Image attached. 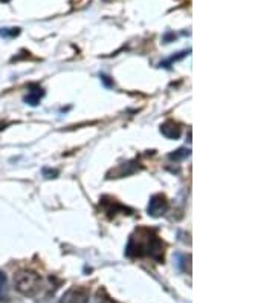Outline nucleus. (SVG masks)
<instances>
[{"label":"nucleus","mask_w":275,"mask_h":303,"mask_svg":"<svg viewBox=\"0 0 275 303\" xmlns=\"http://www.w3.org/2000/svg\"><path fill=\"white\" fill-rule=\"evenodd\" d=\"M16 289L23 296H35L41 288L40 275L34 271H20L14 275Z\"/></svg>","instance_id":"obj_2"},{"label":"nucleus","mask_w":275,"mask_h":303,"mask_svg":"<svg viewBox=\"0 0 275 303\" xmlns=\"http://www.w3.org/2000/svg\"><path fill=\"white\" fill-rule=\"evenodd\" d=\"M43 96V91L38 86H32L31 91L28 92V95L25 96V103L29 104V106H37L40 103V98Z\"/></svg>","instance_id":"obj_6"},{"label":"nucleus","mask_w":275,"mask_h":303,"mask_svg":"<svg viewBox=\"0 0 275 303\" xmlns=\"http://www.w3.org/2000/svg\"><path fill=\"white\" fill-rule=\"evenodd\" d=\"M168 210V201L164 195H155L151 196L150 202H148V207H147V212L150 216L153 217H159L162 214H165Z\"/></svg>","instance_id":"obj_3"},{"label":"nucleus","mask_w":275,"mask_h":303,"mask_svg":"<svg viewBox=\"0 0 275 303\" xmlns=\"http://www.w3.org/2000/svg\"><path fill=\"white\" fill-rule=\"evenodd\" d=\"M188 156H190V150L188 149H179V150H176V152H173V153L168 155V158L171 161H182V159H185Z\"/></svg>","instance_id":"obj_10"},{"label":"nucleus","mask_w":275,"mask_h":303,"mask_svg":"<svg viewBox=\"0 0 275 303\" xmlns=\"http://www.w3.org/2000/svg\"><path fill=\"white\" fill-rule=\"evenodd\" d=\"M19 34H20L19 28H2V30H0V37H3V38H12Z\"/></svg>","instance_id":"obj_11"},{"label":"nucleus","mask_w":275,"mask_h":303,"mask_svg":"<svg viewBox=\"0 0 275 303\" xmlns=\"http://www.w3.org/2000/svg\"><path fill=\"white\" fill-rule=\"evenodd\" d=\"M187 55V52H179V55H173L171 59H168L167 61H164V63H161V67H170V64L173 63V61H177V60H182L184 57Z\"/></svg>","instance_id":"obj_12"},{"label":"nucleus","mask_w":275,"mask_h":303,"mask_svg":"<svg viewBox=\"0 0 275 303\" xmlns=\"http://www.w3.org/2000/svg\"><path fill=\"white\" fill-rule=\"evenodd\" d=\"M161 133L165 138H170V140H177V138L181 136V133H182V129L174 121H165L161 126Z\"/></svg>","instance_id":"obj_5"},{"label":"nucleus","mask_w":275,"mask_h":303,"mask_svg":"<svg viewBox=\"0 0 275 303\" xmlns=\"http://www.w3.org/2000/svg\"><path fill=\"white\" fill-rule=\"evenodd\" d=\"M176 265L177 268L181 270L182 273H190V267H187V262H190V256H185V254H176Z\"/></svg>","instance_id":"obj_9"},{"label":"nucleus","mask_w":275,"mask_h":303,"mask_svg":"<svg viewBox=\"0 0 275 303\" xmlns=\"http://www.w3.org/2000/svg\"><path fill=\"white\" fill-rule=\"evenodd\" d=\"M138 169H139V165H138L136 162H126V164H122L121 167L118 169V172H119V175L121 176H126V175H132V173H135Z\"/></svg>","instance_id":"obj_8"},{"label":"nucleus","mask_w":275,"mask_h":303,"mask_svg":"<svg viewBox=\"0 0 275 303\" xmlns=\"http://www.w3.org/2000/svg\"><path fill=\"white\" fill-rule=\"evenodd\" d=\"M101 81L104 83V86H107V88L113 86V80H110V77H107V75H101Z\"/></svg>","instance_id":"obj_14"},{"label":"nucleus","mask_w":275,"mask_h":303,"mask_svg":"<svg viewBox=\"0 0 275 303\" xmlns=\"http://www.w3.org/2000/svg\"><path fill=\"white\" fill-rule=\"evenodd\" d=\"M89 293L84 288H71L63 294L60 303H87Z\"/></svg>","instance_id":"obj_4"},{"label":"nucleus","mask_w":275,"mask_h":303,"mask_svg":"<svg viewBox=\"0 0 275 303\" xmlns=\"http://www.w3.org/2000/svg\"><path fill=\"white\" fill-rule=\"evenodd\" d=\"M2 2H9V0H2Z\"/></svg>","instance_id":"obj_15"},{"label":"nucleus","mask_w":275,"mask_h":303,"mask_svg":"<svg viewBox=\"0 0 275 303\" xmlns=\"http://www.w3.org/2000/svg\"><path fill=\"white\" fill-rule=\"evenodd\" d=\"M164 242L156 236L153 230L141 228L133 236H130L126 246V254L129 257H150L156 262H164Z\"/></svg>","instance_id":"obj_1"},{"label":"nucleus","mask_w":275,"mask_h":303,"mask_svg":"<svg viewBox=\"0 0 275 303\" xmlns=\"http://www.w3.org/2000/svg\"><path fill=\"white\" fill-rule=\"evenodd\" d=\"M43 175L46 178H57L58 176V170H49V169H43Z\"/></svg>","instance_id":"obj_13"},{"label":"nucleus","mask_w":275,"mask_h":303,"mask_svg":"<svg viewBox=\"0 0 275 303\" xmlns=\"http://www.w3.org/2000/svg\"><path fill=\"white\" fill-rule=\"evenodd\" d=\"M8 300V279L5 273L0 271V303Z\"/></svg>","instance_id":"obj_7"}]
</instances>
